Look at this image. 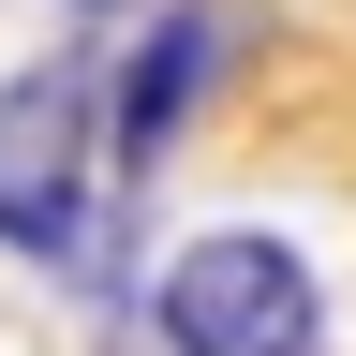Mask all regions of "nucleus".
Here are the masks:
<instances>
[{"label": "nucleus", "mask_w": 356, "mask_h": 356, "mask_svg": "<svg viewBox=\"0 0 356 356\" xmlns=\"http://www.w3.org/2000/svg\"><path fill=\"white\" fill-rule=\"evenodd\" d=\"M163 341L178 356H312V327H327V297H312V267L282 238H252V222H222V238H193L149 282Z\"/></svg>", "instance_id": "1"}, {"label": "nucleus", "mask_w": 356, "mask_h": 356, "mask_svg": "<svg viewBox=\"0 0 356 356\" xmlns=\"http://www.w3.org/2000/svg\"><path fill=\"white\" fill-rule=\"evenodd\" d=\"M0 238L89 252V60H30L0 89Z\"/></svg>", "instance_id": "2"}, {"label": "nucleus", "mask_w": 356, "mask_h": 356, "mask_svg": "<svg viewBox=\"0 0 356 356\" xmlns=\"http://www.w3.org/2000/svg\"><path fill=\"white\" fill-rule=\"evenodd\" d=\"M208 60H222V15H208V0H178V15L149 30V60L119 74V163H163V134H178V104H193Z\"/></svg>", "instance_id": "3"}]
</instances>
